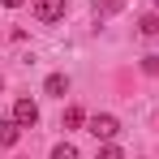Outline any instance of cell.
I'll return each instance as SVG.
<instances>
[{
    "label": "cell",
    "mask_w": 159,
    "mask_h": 159,
    "mask_svg": "<svg viewBox=\"0 0 159 159\" xmlns=\"http://www.w3.org/2000/svg\"><path fill=\"white\" fill-rule=\"evenodd\" d=\"M90 133H95L99 142H112V138L120 133V120H116L112 112H99V116H90Z\"/></svg>",
    "instance_id": "6da1fadb"
},
{
    "label": "cell",
    "mask_w": 159,
    "mask_h": 159,
    "mask_svg": "<svg viewBox=\"0 0 159 159\" xmlns=\"http://www.w3.org/2000/svg\"><path fill=\"white\" fill-rule=\"evenodd\" d=\"M13 120H17L22 129L39 125V103H34V99H17V103H13Z\"/></svg>",
    "instance_id": "7a4b0ae2"
},
{
    "label": "cell",
    "mask_w": 159,
    "mask_h": 159,
    "mask_svg": "<svg viewBox=\"0 0 159 159\" xmlns=\"http://www.w3.org/2000/svg\"><path fill=\"white\" fill-rule=\"evenodd\" d=\"M65 9H69L65 0H34V17H39V22H60Z\"/></svg>",
    "instance_id": "3957f363"
},
{
    "label": "cell",
    "mask_w": 159,
    "mask_h": 159,
    "mask_svg": "<svg viewBox=\"0 0 159 159\" xmlns=\"http://www.w3.org/2000/svg\"><path fill=\"white\" fill-rule=\"evenodd\" d=\"M17 138H22V125L9 116V120H0V146H17Z\"/></svg>",
    "instance_id": "277c9868"
},
{
    "label": "cell",
    "mask_w": 159,
    "mask_h": 159,
    "mask_svg": "<svg viewBox=\"0 0 159 159\" xmlns=\"http://www.w3.org/2000/svg\"><path fill=\"white\" fill-rule=\"evenodd\" d=\"M43 90H48V95H56V99H65V90H69V78H65V73H48Z\"/></svg>",
    "instance_id": "5b68a950"
},
{
    "label": "cell",
    "mask_w": 159,
    "mask_h": 159,
    "mask_svg": "<svg viewBox=\"0 0 159 159\" xmlns=\"http://www.w3.org/2000/svg\"><path fill=\"white\" fill-rule=\"evenodd\" d=\"M60 125H65V129H82V125H86V112H82L78 103H73V107H65V116H60Z\"/></svg>",
    "instance_id": "8992f818"
},
{
    "label": "cell",
    "mask_w": 159,
    "mask_h": 159,
    "mask_svg": "<svg viewBox=\"0 0 159 159\" xmlns=\"http://www.w3.org/2000/svg\"><path fill=\"white\" fill-rule=\"evenodd\" d=\"M138 34H142V39H159V13H146V17L138 22Z\"/></svg>",
    "instance_id": "52a82bcc"
},
{
    "label": "cell",
    "mask_w": 159,
    "mask_h": 159,
    "mask_svg": "<svg viewBox=\"0 0 159 159\" xmlns=\"http://www.w3.org/2000/svg\"><path fill=\"white\" fill-rule=\"evenodd\" d=\"M52 159H78V146L73 142H60V146H52Z\"/></svg>",
    "instance_id": "ba28073f"
},
{
    "label": "cell",
    "mask_w": 159,
    "mask_h": 159,
    "mask_svg": "<svg viewBox=\"0 0 159 159\" xmlns=\"http://www.w3.org/2000/svg\"><path fill=\"white\" fill-rule=\"evenodd\" d=\"M99 159H125V151H120L116 142H103V146H99Z\"/></svg>",
    "instance_id": "9c48e42d"
},
{
    "label": "cell",
    "mask_w": 159,
    "mask_h": 159,
    "mask_svg": "<svg viewBox=\"0 0 159 159\" xmlns=\"http://www.w3.org/2000/svg\"><path fill=\"white\" fill-rule=\"evenodd\" d=\"M142 73L146 78H159V56H142Z\"/></svg>",
    "instance_id": "30bf717a"
},
{
    "label": "cell",
    "mask_w": 159,
    "mask_h": 159,
    "mask_svg": "<svg viewBox=\"0 0 159 159\" xmlns=\"http://www.w3.org/2000/svg\"><path fill=\"white\" fill-rule=\"evenodd\" d=\"M0 4H4V9H22L26 0H0Z\"/></svg>",
    "instance_id": "8fae6325"
},
{
    "label": "cell",
    "mask_w": 159,
    "mask_h": 159,
    "mask_svg": "<svg viewBox=\"0 0 159 159\" xmlns=\"http://www.w3.org/2000/svg\"><path fill=\"white\" fill-rule=\"evenodd\" d=\"M0 90H4V78H0Z\"/></svg>",
    "instance_id": "7c38bea8"
},
{
    "label": "cell",
    "mask_w": 159,
    "mask_h": 159,
    "mask_svg": "<svg viewBox=\"0 0 159 159\" xmlns=\"http://www.w3.org/2000/svg\"><path fill=\"white\" fill-rule=\"evenodd\" d=\"M151 4H155V9H159V0H151Z\"/></svg>",
    "instance_id": "4fadbf2b"
}]
</instances>
